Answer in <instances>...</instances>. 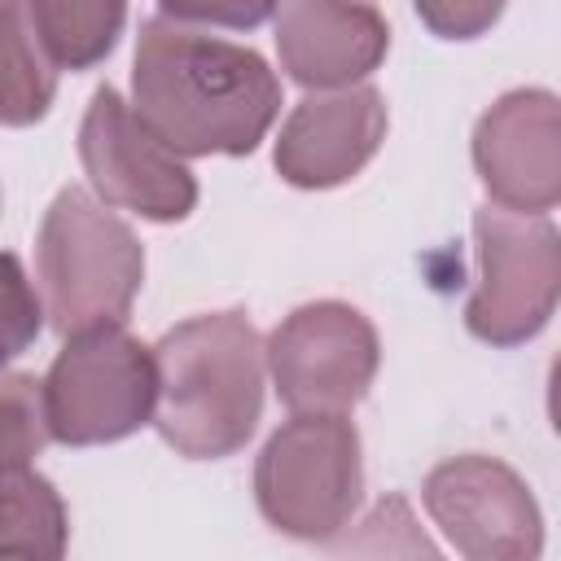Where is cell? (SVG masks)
Returning <instances> with one entry per match:
<instances>
[{
  "instance_id": "obj_1",
  "label": "cell",
  "mask_w": 561,
  "mask_h": 561,
  "mask_svg": "<svg viewBox=\"0 0 561 561\" xmlns=\"http://www.w3.org/2000/svg\"><path fill=\"white\" fill-rule=\"evenodd\" d=\"M131 110L180 158H237L267 136L280 83L254 48L149 18L131 61Z\"/></svg>"
},
{
  "instance_id": "obj_2",
  "label": "cell",
  "mask_w": 561,
  "mask_h": 561,
  "mask_svg": "<svg viewBox=\"0 0 561 561\" xmlns=\"http://www.w3.org/2000/svg\"><path fill=\"white\" fill-rule=\"evenodd\" d=\"M153 425L188 460H224L245 447L263 412V342L241 311L193 316L153 346Z\"/></svg>"
},
{
  "instance_id": "obj_3",
  "label": "cell",
  "mask_w": 561,
  "mask_h": 561,
  "mask_svg": "<svg viewBox=\"0 0 561 561\" xmlns=\"http://www.w3.org/2000/svg\"><path fill=\"white\" fill-rule=\"evenodd\" d=\"M35 272L44 316L70 337L127 320L145 280V250L105 202L83 188H61L39 224Z\"/></svg>"
},
{
  "instance_id": "obj_4",
  "label": "cell",
  "mask_w": 561,
  "mask_h": 561,
  "mask_svg": "<svg viewBox=\"0 0 561 561\" xmlns=\"http://www.w3.org/2000/svg\"><path fill=\"white\" fill-rule=\"evenodd\" d=\"M364 491L359 434L342 412H294L254 465V500L289 539H333Z\"/></svg>"
},
{
  "instance_id": "obj_5",
  "label": "cell",
  "mask_w": 561,
  "mask_h": 561,
  "mask_svg": "<svg viewBox=\"0 0 561 561\" xmlns=\"http://www.w3.org/2000/svg\"><path fill=\"white\" fill-rule=\"evenodd\" d=\"M158 364L153 346L131 337L123 324L70 333L44 377L48 438L66 447H96L136 434L153 421Z\"/></svg>"
},
{
  "instance_id": "obj_6",
  "label": "cell",
  "mask_w": 561,
  "mask_h": 561,
  "mask_svg": "<svg viewBox=\"0 0 561 561\" xmlns=\"http://www.w3.org/2000/svg\"><path fill=\"white\" fill-rule=\"evenodd\" d=\"M478 241V289L465 307L473 337L491 346L530 342L561 289V237L548 215H522L504 206L473 210Z\"/></svg>"
},
{
  "instance_id": "obj_7",
  "label": "cell",
  "mask_w": 561,
  "mask_h": 561,
  "mask_svg": "<svg viewBox=\"0 0 561 561\" xmlns=\"http://www.w3.org/2000/svg\"><path fill=\"white\" fill-rule=\"evenodd\" d=\"M267 373L289 412H346L355 408L381 364L377 329L346 302H307L289 311L267 346Z\"/></svg>"
},
{
  "instance_id": "obj_8",
  "label": "cell",
  "mask_w": 561,
  "mask_h": 561,
  "mask_svg": "<svg viewBox=\"0 0 561 561\" xmlns=\"http://www.w3.org/2000/svg\"><path fill=\"white\" fill-rule=\"evenodd\" d=\"M83 171L105 206L136 210L140 219L171 224L197 206V180L114 92L96 88L79 127Z\"/></svg>"
},
{
  "instance_id": "obj_9",
  "label": "cell",
  "mask_w": 561,
  "mask_h": 561,
  "mask_svg": "<svg viewBox=\"0 0 561 561\" xmlns=\"http://www.w3.org/2000/svg\"><path fill=\"white\" fill-rule=\"evenodd\" d=\"M425 508L469 561H530L543 548V517L530 486L491 456H456L430 469Z\"/></svg>"
},
{
  "instance_id": "obj_10",
  "label": "cell",
  "mask_w": 561,
  "mask_h": 561,
  "mask_svg": "<svg viewBox=\"0 0 561 561\" xmlns=\"http://www.w3.org/2000/svg\"><path fill=\"white\" fill-rule=\"evenodd\" d=\"M473 167L504 210L543 215L561 197V110L543 88L504 92L473 127Z\"/></svg>"
},
{
  "instance_id": "obj_11",
  "label": "cell",
  "mask_w": 561,
  "mask_h": 561,
  "mask_svg": "<svg viewBox=\"0 0 561 561\" xmlns=\"http://www.w3.org/2000/svg\"><path fill=\"white\" fill-rule=\"evenodd\" d=\"M386 140V101L368 83L311 92L294 105L276 140V171L294 188H333L364 171Z\"/></svg>"
},
{
  "instance_id": "obj_12",
  "label": "cell",
  "mask_w": 561,
  "mask_h": 561,
  "mask_svg": "<svg viewBox=\"0 0 561 561\" xmlns=\"http://www.w3.org/2000/svg\"><path fill=\"white\" fill-rule=\"evenodd\" d=\"M386 18L364 0H276L280 70L302 88H346L381 66Z\"/></svg>"
},
{
  "instance_id": "obj_13",
  "label": "cell",
  "mask_w": 561,
  "mask_h": 561,
  "mask_svg": "<svg viewBox=\"0 0 561 561\" xmlns=\"http://www.w3.org/2000/svg\"><path fill=\"white\" fill-rule=\"evenodd\" d=\"M57 61L44 44L35 0H0V123L31 127L57 92Z\"/></svg>"
},
{
  "instance_id": "obj_14",
  "label": "cell",
  "mask_w": 561,
  "mask_h": 561,
  "mask_svg": "<svg viewBox=\"0 0 561 561\" xmlns=\"http://www.w3.org/2000/svg\"><path fill=\"white\" fill-rule=\"evenodd\" d=\"M66 504L39 473H0V557L53 561L66 552Z\"/></svg>"
},
{
  "instance_id": "obj_15",
  "label": "cell",
  "mask_w": 561,
  "mask_h": 561,
  "mask_svg": "<svg viewBox=\"0 0 561 561\" xmlns=\"http://www.w3.org/2000/svg\"><path fill=\"white\" fill-rule=\"evenodd\" d=\"M127 0H35L44 44L61 70L96 66L123 31Z\"/></svg>"
},
{
  "instance_id": "obj_16",
  "label": "cell",
  "mask_w": 561,
  "mask_h": 561,
  "mask_svg": "<svg viewBox=\"0 0 561 561\" xmlns=\"http://www.w3.org/2000/svg\"><path fill=\"white\" fill-rule=\"evenodd\" d=\"M48 443L44 416V381L31 373L0 377V473L26 469Z\"/></svg>"
},
{
  "instance_id": "obj_17",
  "label": "cell",
  "mask_w": 561,
  "mask_h": 561,
  "mask_svg": "<svg viewBox=\"0 0 561 561\" xmlns=\"http://www.w3.org/2000/svg\"><path fill=\"white\" fill-rule=\"evenodd\" d=\"M44 302L35 298L18 254H0V368L39 337Z\"/></svg>"
},
{
  "instance_id": "obj_18",
  "label": "cell",
  "mask_w": 561,
  "mask_h": 561,
  "mask_svg": "<svg viewBox=\"0 0 561 561\" xmlns=\"http://www.w3.org/2000/svg\"><path fill=\"white\" fill-rule=\"evenodd\" d=\"M508 0H416L421 22L438 39H478L500 22Z\"/></svg>"
},
{
  "instance_id": "obj_19",
  "label": "cell",
  "mask_w": 561,
  "mask_h": 561,
  "mask_svg": "<svg viewBox=\"0 0 561 561\" xmlns=\"http://www.w3.org/2000/svg\"><path fill=\"white\" fill-rule=\"evenodd\" d=\"M158 4L171 22H206L232 31H250L276 9V0H158Z\"/></svg>"
}]
</instances>
